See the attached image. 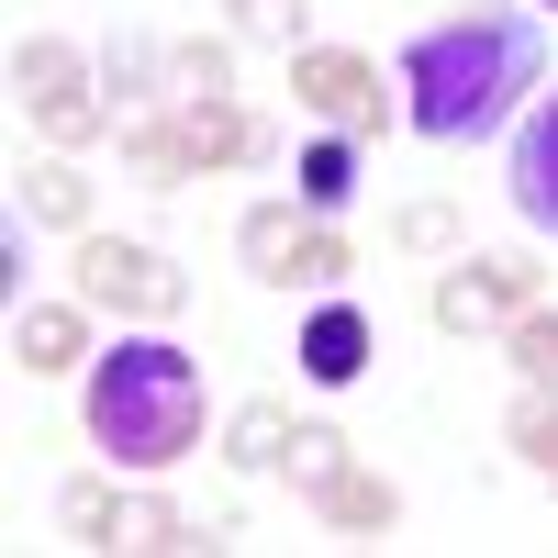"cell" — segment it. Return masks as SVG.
<instances>
[{"label":"cell","mask_w":558,"mask_h":558,"mask_svg":"<svg viewBox=\"0 0 558 558\" xmlns=\"http://www.w3.org/2000/svg\"><path fill=\"white\" fill-rule=\"evenodd\" d=\"M368 368V313L357 302H324L313 324H302V380H324V391H347Z\"/></svg>","instance_id":"8"},{"label":"cell","mask_w":558,"mask_h":558,"mask_svg":"<svg viewBox=\"0 0 558 558\" xmlns=\"http://www.w3.org/2000/svg\"><path fill=\"white\" fill-rule=\"evenodd\" d=\"M514 458H525V470H547V481H558V391H536V402L514 413Z\"/></svg>","instance_id":"25"},{"label":"cell","mask_w":558,"mask_h":558,"mask_svg":"<svg viewBox=\"0 0 558 558\" xmlns=\"http://www.w3.org/2000/svg\"><path fill=\"white\" fill-rule=\"evenodd\" d=\"M347 268H357V246H347V235H324V223H302V246H291V268H279L268 291H313V302H336V291H347Z\"/></svg>","instance_id":"13"},{"label":"cell","mask_w":558,"mask_h":558,"mask_svg":"<svg viewBox=\"0 0 558 558\" xmlns=\"http://www.w3.org/2000/svg\"><path fill=\"white\" fill-rule=\"evenodd\" d=\"M179 134H191L202 168H257V157H279V134H268L257 112H235V101H179Z\"/></svg>","instance_id":"6"},{"label":"cell","mask_w":558,"mask_h":558,"mask_svg":"<svg viewBox=\"0 0 558 558\" xmlns=\"http://www.w3.org/2000/svg\"><path fill=\"white\" fill-rule=\"evenodd\" d=\"M101 78H112V101H134V89L157 78V45H146V34H112V57H101Z\"/></svg>","instance_id":"26"},{"label":"cell","mask_w":558,"mask_h":558,"mask_svg":"<svg viewBox=\"0 0 558 558\" xmlns=\"http://www.w3.org/2000/svg\"><path fill=\"white\" fill-rule=\"evenodd\" d=\"M223 458H235V470H279V458H291V402H235V425H223Z\"/></svg>","instance_id":"14"},{"label":"cell","mask_w":558,"mask_h":558,"mask_svg":"<svg viewBox=\"0 0 558 558\" xmlns=\"http://www.w3.org/2000/svg\"><path fill=\"white\" fill-rule=\"evenodd\" d=\"M547 89V23L536 12H458L402 45V123L436 146H481V134Z\"/></svg>","instance_id":"1"},{"label":"cell","mask_w":558,"mask_h":558,"mask_svg":"<svg viewBox=\"0 0 558 558\" xmlns=\"http://www.w3.org/2000/svg\"><path fill=\"white\" fill-rule=\"evenodd\" d=\"M291 101H302L324 134H391L380 68H368V57H347V45H302V57H291Z\"/></svg>","instance_id":"4"},{"label":"cell","mask_w":558,"mask_h":558,"mask_svg":"<svg viewBox=\"0 0 558 558\" xmlns=\"http://www.w3.org/2000/svg\"><path fill=\"white\" fill-rule=\"evenodd\" d=\"M34 123H45V146H57V157H78V146H101V134H112V101H101V89H57V101H34Z\"/></svg>","instance_id":"17"},{"label":"cell","mask_w":558,"mask_h":558,"mask_svg":"<svg viewBox=\"0 0 558 558\" xmlns=\"http://www.w3.org/2000/svg\"><path fill=\"white\" fill-rule=\"evenodd\" d=\"M525 302H536V268L525 257H470V246H458V268L436 279L425 313L447 324V336H481V324H514Z\"/></svg>","instance_id":"5"},{"label":"cell","mask_w":558,"mask_h":558,"mask_svg":"<svg viewBox=\"0 0 558 558\" xmlns=\"http://www.w3.org/2000/svg\"><path fill=\"white\" fill-rule=\"evenodd\" d=\"M235 246H246L257 279H279V268H291V246H302V213H291V202H257V213L235 223Z\"/></svg>","instance_id":"19"},{"label":"cell","mask_w":558,"mask_h":558,"mask_svg":"<svg viewBox=\"0 0 558 558\" xmlns=\"http://www.w3.org/2000/svg\"><path fill=\"white\" fill-rule=\"evenodd\" d=\"M514 368H525V391H558V313L547 302L514 313Z\"/></svg>","instance_id":"22"},{"label":"cell","mask_w":558,"mask_h":558,"mask_svg":"<svg viewBox=\"0 0 558 558\" xmlns=\"http://www.w3.org/2000/svg\"><path fill=\"white\" fill-rule=\"evenodd\" d=\"M547 12H558V0H547Z\"/></svg>","instance_id":"27"},{"label":"cell","mask_w":558,"mask_h":558,"mask_svg":"<svg viewBox=\"0 0 558 558\" xmlns=\"http://www.w3.org/2000/svg\"><path fill=\"white\" fill-rule=\"evenodd\" d=\"M123 168L134 179H146V191H179V179H202V157H191V134H179V123H123Z\"/></svg>","instance_id":"11"},{"label":"cell","mask_w":558,"mask_h":558,"mask_svg":"<svg viewBox=\"0 0 558 558\" xmlns=\"http://www.w3.org/2000/svg\"><path fill=\"white\" fill-rule=\"evenodd\" d=\"M89 436H101L123 470H168V458L202 447V368L157 347V336H123L101 368H89Z\"/></svg>","instance_id":"2"},{"label":"cell","mask_w":558,"mask_h":558,"mask_svg":"<svg viewBox=\"0 0 558 558\" xmlns=\"http://www.w3.org/2000/svg\"><path fill=\"white\" fill-rule=\"evenodd\" d=\"M291 191H302L313 223H324V213H347V191H357V134H313L302 168H291Z\"/></svg>","instance_id":"10"},{"label":"cell","mask_w":558,"mask_h":558,"mask_svg":"<svg viewBox=\"0 0 558 558\" xmlns=\"http://www.w3.org/2000/svg\"><path fill=\"white\" fill-rule=\"evenodd\" d=\"M514 213L536 235H558V89L536 101V123L514 134Z\"/></svg>","instance_id":"7"},{"label":"cell","mask_w":558,"mask_h":558,"mask_svg":"<svg viewBox=\"0 0 558 558\" xmlns=\"http://www.w3.org/2000/svg\"><path fill=\"white\" fill-rule=\"evenodd\" d=\"M235 34H246V45H279V57H302V45H313V0H235Z\"/></svg>","instance_id":"20"},{"label":"cell","mask_w":558,"mask_h":558,"mask_svg":"<svg viewBox=\"0 0 558 558\" xmlns=\"http://www.w3.org/2000/svg\"><path fill=\"white\" fill-rule=\"evenodd\" d=\"M279 470H291V492H336V470H347V436L336 425H291V458H279Z\"/></svg>","instance_id":"21"},{"label":"cell","mask_w":558,"mask_h":558,"mask_svg":"<svg viewBox=\"0 0 558 558\" xmlns=\"http://www.w3.org/2000/svg\"><path fill=\"white\" fill-rule=\"evenodd\" d=\"M89 302H34V313H12V357L34 368V380H57V368H78L89 357V324H78Z\"/></svg>","instance_id":"9"},{"label":"cell","mask_w":558,"mask_h":558,"mask_svg":"<svg viewBox=\"0 0 558 558\" xmlns=\"http://www.w3.org/2000/svg\"><path fill=\"white\" fill-rule=\"evenodd\" d=\"M391 235H402L413 257H458V246H470V223H458V202H402Z\"/></svg>","instance_id":"23"},{"label":"cell","mask_w":558,"mask_h":558,"mask_svg":"<svg viewBox=\"0 0 558 558\" xmlns=\"http://www.w3.org/2000/svg\"><path fill=\"white\" fill-rule=\"evenodd\" d=\"M168 89H179V101H235V45H223V34L168 45Z\"/></svg>","instance_id":"15"},{"label":"cell","mask_w":558,"mask_h":558,"mask_svg":"<svg viewBox=\"0 0 558 558\" xmlns=\"http://www.w3.org/2000/svg\"><path fill=\"white\" fill-rule=\"evenodd\" d=\"M12 89H23V101H57V89H78V45H68V34L12 45Z\"/></svg>","instance_id":"18"},{"label":"cell","mask_w":558,"mask_h":558,"mask_svg":"<svg viewBox=\"0 0 558 558\" xmlns=\"http://www.w3.org/2000/svg\"><path fill=\"white\" fill-rule=\"evenodd\" d=\"M57 514H68V536H89V547H112V525H123V502H112V481H68V492H57Z\"/></svg>","instance_id":"24"},{"label":"cell","mask_w":558,"mask_h":558,"mask_svg":"<svg viewBox=\"0 0 558 558\" xmlns=\"http://www.w3.org/2000/svg\"><path fill=\"white\" fill-rule=\"evenodd\" d=\"M23 213L57 223V235H89V179H78L68 157H34V168H23Z\"/></svg>","instance_id":"12"},{"label":"cell","mask_w":558,"mask_h":558,"mask_svg":"<svg viewBox=\"0 0 558 558\" xmlns=\"http://www.w3.org/2000/svg\"><path fill=\"white\" fill-rule=\"evenodd\" d=\"M324 514H336V525H357V536H391V525H402V492H391L380 470H336Z\"/></svg>","instance_id":"16"},{"label":"cell","mask_w":558,"mask_h":558,"mask_svg":"<svg viewBox=\"0 0 558 558\" xmlns=\"http://www.w3.org/2000/svg\"><path fill=\"white\" fill-rule=\"evenodd\" d=\"M68 279H78V302H89V313H134V324L191 313V268H168L157 246H134V235H78Z\"/></svg>","instance_id":"3"}]
</instances>
